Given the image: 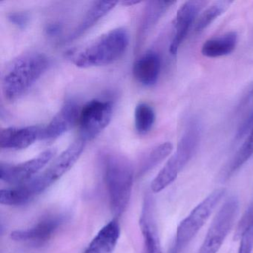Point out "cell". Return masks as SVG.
I'll use <instances>...</instances> for the list:
<instances>
[{"label": "cell", "mask_w": 253, "mask_h": 253, "mask_svg": "<svg viewBox=\"0 0 253 253\" xmlns=\"http://www.w3.org/2000/svg\"><path fill=\"white\" fill-rule=\"evenodd\" d=\"M49 60L45 54L29 52L11 60L2 72V90L8 101L26 94L48 69Z\"/></svg>", "instance_id": "6da1fadb"}, {"label": "cell", "mask_w": 253, "mask_h": 253, "mask_svg": "<svg viewBox=\"0 0 253 253\" xmlns=\"http://www.w3.org/2000/svg\"><path fill=\"white\" fill-rule=\"evenodd\" d=\"M129 44V35L124 28L112 29L75 53L71 57L82 69L107 66L118 61Z\"/></svg>", "instance_id": "7a4b0ae2"}, {"label": "cell", "mask_w": 253, "mask_h": 253, "mask_svg": "<svg viewBox=\"0 0 253 253\" xmlns=\"http://www.w3.org/2000/svg\"><path fill=\"white\" fill-rule=\"evenodd\" d=\"M103 171L112 212L121 215L131 198L134 182L132 166L123 155L109 154L103 161Z\"/></svg>", "instance_id": "3957f363"}, {"label": "cell", "mask_w": 253, "mask_h": 253, "mask_svg": "<svg viewBox=\"0 0 253 253\" xmlns=\"http://www.w3.org/2000/svg\"><path fill=\"white\" fill-rule=\"evenodd\" d=\"M201 138V127L196 120H192L186 126L180 137L175 152L171 155L158 175L151 183V189L158 193L168 187L178 176L195 155Z\"/></svg>", "instance_id": "277c9868"}, {"label": "cell", "mask_w": 253, "mask_h": 253, "mask_svg": "<svg viewBox=\"0 0 253 253\" xmlns=\"http://www.w3.org/2000/svg\"><path fill=\"white\" fill-rule=\"evenodd\" d=\"M225 194L226 189L223 188L213 191L180 222L177 226L175 244L171 253H180L191 242L205 224Z\"/></svg>", "instance_id": "5b68a950"}, {"label": "cell", "mask_w": 253, "mask_h": 253, "mask_svg": "<svg viewBox=\"0 0 253 253\" xmlns=\"http://www.w3.org/2000/svg\"><path fill=\"white\" fill-rule=\"evenodd\" d=\"M86 141L78 138L57 157L45 171L25 183L34 195L45 191L66 174L79 159Z\"/></svg>", "instance_id": "8992f818"}, {"label": "cell", "mask_w": 253, "mask_h": 253, "mask_svg": "<svg viewBox=\"0 0 253 253\" xmlns=\"http://www.w3.org/2000/svg\"><path fill=\"white\" fill-rule=\"evenodd\" d=\"M238 210L236 197L226 200L213 219L198 253H217L233 226Z\"/></svg>", "instance_id": "52a82bcc"}, {"label": "cell", "mask_w": 253, "mask_h": 253, "mask_svg": "<svg viewBox=\"0 0 253 253\" xmlns=\"http://www.w3.org/2000/svg\"><path fill=\"white\" fill-rule=\"evenodd\" d=\"M113 115L110 102L93 100L81 109L79 124L81 138L85 141L95 138L109 125Z\"/></svg>", "instance_id": "ba28073f"}, {"label": "cell", "mask_w": 253, "mask_h": 253, "mask_svg": "<svg viewBox=\"0 0 253 253\" xmlns=\"http://www.w3.org/2000/svg\"><path fill=\"white\" fill-rule=\"evenodd\" d=\"M55 149L45 150L33 159L17 165L1 164L0 179L11 184H23L32 180L55 155Z\"/></svg>", "instance_id": "9c48e42d"}, {"label": "cell", "mask_w": 253, "mask_h": 253, "mask_svg": "<svg viewBox=\"0 0 253 253\" xmlns=\"http://www.w3.org/2000/svg\"><path fill=\"white\" fill-rule=\"evenodd\" d=\"M208 3L207 1L191 0L185 2L177 10L174 20V37L169 46V51L171 54H177L180 45L186 39L200 11L205 8Z\"/></svg>", "instance_id": "30bf717a"}, {"label": "cell", "mask_w": 253, "mask_h": 253, "mask_svg": "<svg viewBox=\"0 0 253 253\" xmlns=\"http://www.w3.org/2000/svg\"><path fill=\"white\" fill-rule=\"evenodd\" d=\"M81 111L75 102L65 103L49 124L42 128L41 139L54 140L63 135L78 124Z\"/></svg>", "instance_id": "8fae6325"}, {"label": "cell", "mask_w": 253, "mask_h": 253, "mask_svg": "<svg viewBox=\"0 0 253 253\" xmlns=\"http://www.w3.org/2000/svg\"><path fill=\"white\" fill-rule=\"evenodd\" d=\"M42 128L36 126L8 127L0 132V147L5 149H26L41 139Z\"/></svg>", "instance_id": "7c38bea8"}, {"label": "cell", "mask_w": 253, "mask_h": 253, "mask_svg": "<svg viewBox=\"0 0 253 253\" xmlns=\"http://www.w3.org/2000/svg\"><path fill=\"white\" fill-rule=\"evenodd\" d=\"M63 222V216H49L29 229L14 231L11 237L14 241L42 244L50 239Z\"/></svg>", "instance_id": "4fadbf2b"}, {"label": "cell", "mask_w": 253, "mask_h": 253, "mask_svg": "<svg viewBox=\"0 0 253 253\" xmlns=\"http://www.w3.org/2000/svg\"><path fill=\"white\" fill-rule=\"evenodd\" d=\"M161 60L158 53L149 51L140 56L133 66V76L144 85L152 86L158 82L161 73Z\"/></svg>", "instance_id": "5bb4252c"}, {"label": "cell", "mask_w": 253, "mask_h": 253, "mask_svg": "<svg viewBox=\"0 0 253 253\" xmlns=\"http://www.w3.org/2000/svg\"><path fill=\"white\" fill-rule=\"evenodd\" d=\"M175 3L174 1H151L148 2L137 33V48L144 42L151 31L156 26L167 10Z\"/></svg>", "instance_id": "9a60e30c"}, {"label": "cell", "mask_w": 253, "mask_h": 253, "mask_svg": "<svg viewBox=\"0 0 253 253\" xmlns=\"http://www.w3.org/2000/svg\"><path fill=\"white\" fill-rule=\"evenodd\" d=\"M152 210L150 198H146L140 220V229L144 238V253H161L159 235Z\"/></svg>", "instance_id": "2e32d148"}, {"label": "cell", "mask_w": 253, "mask_h": 253, "mask_svg": "<svg viewBox=\"0 0 253 253\" xmlns=\"http://www.w3.org/2000/svg\"><path fill=\"white\" fill-rule=\"evenodd\" d=\"M119 237V223L112 220L99 231L84 253H113Z\"/></svg>", "instance_id": "e0dca14e"}, {"label": "cell", "mask_w": 253, "mask_h": 253, "mask_svg": "<svg viewBox=\"0 0 253 253\" xmlns=\"http://www.w3.org/2000/svg\"><path fill=\"white\" fill-rule=\"evenodd\" d=\"M118 4L117 2L96 1L88 8L80 24L68 38V41H72L79 38L83 34L94 26L100 19L103 18Z\"/></svg>", "instance_id": "ac0fdd59"}, {"label": "cell", "mask_w": 253, "mask_h": 253, "mask_svg": "<svg viewBox=\"0 0 253 253\" xmlns=\"http://www.w3.org/2000/svg\"><path fill=\"white\" fill-rule=\"evenodd\" d=\"M238 43L236 32H230L222 36L207 40L203 44L201 54L209 58H217L233 52Z\"/></svg>", "instance_id": "d6986e66"}, {"label": "cell", "mask_w": 253, "mask_h": 253, "mask_svg": "<svg viewBox=\"0 0 253 253\" xmlns=\"http://www.w3.org/2000/svg\"><path fill=\"white\" fill-rule=\"evenodd\" d=\"M173 150V145L170 142H165L149 151L141 160L139 166L138 174L143 175L159 165Z\"/></svg>", "instance_id": "ffe728a7"}, {"label": "cell", "mask_w": 253, "mask_h": 253, "mask_svg": "<svg viewBox=\"0 0 253 253\" xmlns=\"http://www.w3.org/2000/svg\"><path fill=\"white\" fill-rule=\"evenodd\" d=\"M232 3V1H217L211 4L198 17L195 23V32L205 30L216 19L224 14Z\"/></svg>", "instance_id": "44dd1931"}, {"label": "cell", "mask_w": 253, "mask_h": 253, "mask_svg": "<svg viewBox=\"0 0 253 253\" xmlns=\"http://www.w3.org/2000/svg\"><path fill=\"white\" fill-rule=\"evenodd\" d=\"M35 195L26 184L12 188L2 189L0 192V203L3 205L21 206L29 203Z\"/></svg>", "instance_id": "7402d4cb"}, {"label": "cell", "mask_w": 253, "mask_h": 253, "mask_svg": "<svg viewBox=\"0 0 253 253\" xmlns=\"http://www.w3.org/2000/svg\"><path fill=\"white\" fill-rule=\"evenodd\" d=\"M253 156V128L250 134L246 137L235 156L232 158L226 169V177L232 176L234 173L239 170Z\"/></svg>", "instance_id": "603a6c76"}, {"label": "cell", "mask_w": 253, "mask_h": 253, "mask_svg": "<svg viewBox=\"0 0 253 253\" xmlns=\"http://www.w3.org/2000/svg\"><path fill=\"white\" fill-rule=\"evenodd\" d=\"M155 121L153 108L147 103H139L134 111V126L137 132L145 134L150 131Z\"/></svg>", "instance_id": "cb8c5ba5"}, {"label": "cell", "mask_w": 253, "mask_h": 253, "mask_svg": "<svg viewBox=\"0 0 253 253\" xmlns=\"http://www.w3.org/2000/svg\"><path fill=\"white\" fill-rule=\"evenodd\" d=\"M253 226V201L250 204L247 210H246L244 214L241 217V220L238 222L237 225L236 229H235V236L234 239L235 241L240 240L243 234L246 231L250 229Z\"/></svg>", "instance_id": "d4e9b609"}, {"label": "cell", "mask_w": 253, "mask_h": 253, "mask_svg": "<svg viewBox=\"0 0 253 253\" xmlns=\"http://www.w3.org/2000/svg\"><path fill=\"white\" fill-rule=\"evenodd\" d=\"M253 128V109L247 114L246 118L243 120L240 124L236 134H235V140H240L244 138L246 135H248L250 131Z\"/></svg>", "instance_id": "484cf974"}, {"label": "cell", "mask_w": 253, "mask_h": 253, "mask_svg": "<svg viewBox=\"0 0 253 253\" xmlns=\"http://www.w3.org/2000/svg\"><path fill=\"white\" fill-rule=\"evenodd\" d=\"M238 253H252L253 250V226L246 231L240 238Z\"/></svg>", "instance_id": "4316f807"}, {"label": "cell", "mask_w": 253, "mask_h": 253, "mask_svg": "<svg viewBox=\"0 0 253 253\" xmlns=\"http://www.w3.org/2000/svg\"><path fill=\"white\" fill-rule=\"evenodd\" d=\"M253 100V82L249 85L248 88L246 89L237 106V112L244 109V108L247 107L250 103Z\"/></svg>", "instance_id": "83f0119b"}, {"label": "cell", "mask_w": 253, "mask_h": 253, "mask_svg": "<svg viewBox=\"0 0 253 253\" xmlns=\"http://www.w3.org/2000/svg\"><path fill=\"white\" fill-rule=\"evenodd\" d=\"M8 19L11 23L20 28H24L29 21V16L25 13L16 12L10 14Z\"/></svg>", "instance_id": "f1b7e54d"}, {"label": "cell", "mask_w": 253, "mask_h": 253, "mask_svg": "<svg viewBox=\"0 0 253 253\" xmlns=\"http://www.w3.org/2000/svg\"><path fill=\"white\" fill-rule=\"evenodd\" d=\"M140 3V2H131V1H128V2H123V5H128V6H130V5H135V4Z\"/></svg>", "instance_id": "f546056e"}]
</instances>
